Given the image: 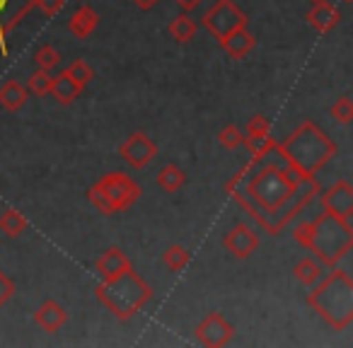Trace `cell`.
<instances>
[{
  "label": "cell",
  "mask_w": 353,
  "mask_h": 348,
  "mask_svg": "<svg viewBox=\"0 0 353 348\" xmlns=\"http://www.w3.org/2000/svg\"><path fill=\"white\" fill-rule=\"evenodd\" d=\"M99 187L107 192V196L112 198V203L117 206V211H126V208H131L133 203L138 201V196H141V187H138L128 174H123V172H112V174L102 177Z\"/></svg>",
  "instance_id": "obj_6"
},
{
  "label": "cell",
  "mask_w": 353,
  "mask_h": 348,
  "mask_svg": "<svg viewBox=\"0 0 353 348\" xmlns=\"http://www.w3.org/2000/svg\"><path fill=\"white\" fill-rule=\"evenodd\" d=\"M218 141L223 143V145L228 147V150H232V147L242 145V141H245V133H242L240 126H235V123H230V126H225L221 131V136H218Z\"/></svg>",
  "instance_id": "obj_29"
},
{
  "label": "cell",
  "mask_w": 353,
  "mask_h": 348,
  "mask_svg": "<svg viewBox=\"0 0 353 348\" xmlns=\"http://www.w3.org/2000/svg\"><path fill=\"white\" fill-rule=\"evenodd\" d=\"M221 46L232 56V59H245V56L254 49V37L247 32V27H240V30H235L228 37H223Z\"/></svg>",
  "instance_id": "obj_15"
},
{
  "label": "cell",
  "mask_w": 353,
  "mask_h": 348,
  "mask_svg": "<svg viewBox=\"0 0 353 348\" xmlns=\"http://www.w3.org/2000/svg\"><path fill=\"white\" fill-rule=\"evenodd\" d=\"M65 73L70 75V78L75 80V83L80 85V88H85V85L90 83V80H92V75H94V70L90 68L88 63H85L83 59H78V61H73V63L68 65V70H65Z\"/></svg>",
  "instance_id": "obj_27"
},
{
  "label": "cell",
  "mask_w": 353,
  "mask_h": 348,
  "mask_svg": "<svg viewBox=\"0 0 353 348\" xmlns=\"http://www.w3.org/2000/svg\"><path fill=\"white\" fill-rule=\"evenodd\" d=\"M27 88H30L32 94H37V97H44V94L51 92V75L49 70H37L34 75H32L30 80H27Z\"/></svg>",
  "instance_id": "obj_26"
},
{
  "label": "cell",
  "mask_w": 353,
  "mask_h": 348,
  "mask_svg": "<svg viewBox=\"0 0 353 348\" xmlns=\"http://www.w3.org/2000/svg\"><path fill=\"white\" fill-rule=\"evenodd\" d=\"M271 123L266 116H261V114H256V116H252L250 121H247V136H256V133H269Z\"/></svg>",
  "instance_id": "obj_31"
},
{
  "label": "cell",
  "mask_w": 353,
  "mask_h": 348,
  "mask_svg": "<svg viewBox=\"0 0 353 348\" xmlns=\"http://www.w3.org/2000/svg\"><path fill=\"white\" fill-rule=\"evenodd\" d=\"M223 245H225V249L230 252L232 256H237V259H247V256L254 254L256 247H259V237H256V232L252 230L250 225H237L228 232L225 240H223Z\"/></svg>",
  "instance_id": "obj_11"
},
{
  "label": "cell",
  "mask_w": 353,
  "mask_h": 348,
  "mask_svg": "<svg viewBox=\"0 0 353 348\" xmlns=\"http://www.w3.org/2000/svg\"><path fill=\"white\" fill-rule=\"evenodd\" d=\"M12 295H15V283L0 271V307H3L8 300H12Z\"/></svg>",
  "instance_id": "obj_32"
},
{
  "label": "cell",
  "mask_w": 353,
  "mask_h": 348,
  "mask_svg": "<svg viewBox=\"0 0 353 348\" xmlns=\"http://www.w3.org/2000/svg\"><path fill=\"white\" fill-rule=\"evenodd\" d=\"M310 235H312V223H300V225L293 230L295 242H300V245H303V247H307Z\"/></svg>",
  "instance_id": "obj_34"
},
{
  "label": "cell",
  "mask_w": 353,
  "mask_h": 348,
  "mask_svg": "<svg viewBox=\"0 0 353 348\" xmlns=\"http://www.w3.org/2000/svg\"><path fill=\"white\" fill-rule=\"evenodd\" d=\"M247 145V150H250L252 157H264L269 150H274L276 141L274 138H269V133H256V136H247L245 141H242Z\"/></svg>",
  "instance_id": "obj_23"
},
{
  "label": "cell",
  "mask_w": 353,
  "mask_h": 348,
  "mask_svg": "<svg viewBox=\"0 0 353 348\" xmlns=\"http://www.w3.org/2000/svg\"><path fill=\"white\" fill-rule=\"evenodd\" d=\"M346 3H351V0H346Z\"/></svg>",
  "instance_id": "obj_37"
},
{
  "label": "cell",
  "mask_w": 353,
  "mask_h": 348,
  "mask_svg": "<svg viewBox=\"0 0 353 348\" xmlns=\"http://www.w3.org/2000/svg\"><path fill=\"white\" fill-rule=\"evenodd\" d=\"M97 22H99L97 12H94L90 6H83V8H78V12H75L73 17H70L68 27L78 39H88V37L94 32V27H97Z\"/></svg>",
  "instance_id": "obj_17"
},
{
  "label": "cell",
  "mask_w": 353,
  "mask_h": 348,
  "mask_svg": "<svg viewBox=\"0 0 353 348\" xmlns=\"http://www.w3.org/2000/svg\"><path fill=\"white\" fill-rule=\"evenodd\" d=\"M184 182H187V174H184L176 165L162 167L160 174H157V187L165 189V192H170V194L179 192V189L184 187Z\"/></svg>",
  "instance_id": "obj_20"
},
{
  "label": "cell",
  "mask_w": 353,
  "mask_h": 348,
  "mask_svg": "<svg viewBox=\"0 0 353 348\" xmlns=\"http://www.w3.org/2000/svg\"><path fill=\"white\" fill-rule=\"evenodd\" d=\"M279 150L290 167L314 177L336 155V143L314 121H303L283 143H279Z\"/></svg>",
  "instance_id": "obj_1"
},
{
  "label": "cell",
  "mask_w": 353,
  "mask_h": 348,
  "mask_svg": "<svg viewBox=\"0 0 353 348\" xmlns=\"http://www.w3.org/2000/svg\"><path fill=\"white\" fill-rule=\"evenodd\" d=\"M133 6L136 8H141V10H150V8H155L160 0H131Z\"/></svg>",
  "instance_id": "obj_35"
},
{
  "label": "cell",
  "mask_w": 353,
  "mask_h": 348,
  "mask_svg": "<svg viewBox=\"0 0 353 348\" xmlns=\"http://www.w3.org/2000/svg\"><path fill=\"white\" fill-rule=\"evenodd\" d=\"M63 6H65L63 0H37V8H39L46 17L59 15V12L63 10Z\"/></svg>",
  "instance_id": "obj_33"
},
{
  "label": "cell",
  "mask_w": 353,
  "mask_h": 348,
  "mask_svg": "<svg viewBox=\"0 0 353 348\" xmlns=\"http://www.w3.org/2000/svg\"><path fill=\"white\" fill-rule=\"evenodd\" d=\"M94 295H97V300L114 314V317L126 322V319H131L133 314L152 298V288L131 266V269L114 276V278H104L102 283L97 285Z\"/></svg>",
  "instance_id": "obj_3"
},
{
  "label": "cell",
  "mask_w": 353,
  "mask_h": 348,
  "mask_svg": "<svg viewBox=\"0 0 353 348\" xmlns=\"http://www.w3.org/2000/svg\"><path fill=\"white\" fill-rule=\"evenodd\" d=\"M232 334H235L232 324L228 322V319L223 317V314L211 312V314H208V317L203 319V322L196 327L194 336H196V341H199V343H203V346L223 348V346H228V343L232 341Z\"/></svg>",
  "instance_id": "obj_8"
},
{
  "label": "cell",
  "mask_w": 353,
  "mask_h": 348,
  "mask_svg": "<svg viewBox=\"0 0 353 348\" xmlns=\"http://www.w3.org/2000/svg\"><path fill=\"white\" fill-rule=\"evenodd\" d=\"M59 61H61V56H59V51H56L54 46H41V49L37 51V56H34V63L39 65L41 70L56 68V65H59Z\"/></svg>",
  "instance_id": "obj_28"
},
{
  "label": "cell",
  "mask_w": 353,
  "mask_h": 348,
  "mask_svg": "<svg viewBox=\"0 0 353 348\" xmlns=\"http://www.w3.org/2000/svg\"><path fill=\"white\" fill-rule=\"evenodd\" d=\"M314 3H317V0H314Z\"/></svg>",
  "instance_id": "obj_38"
},
{
  "label": "cell",
  "mask_w": 353,
  "mask_h": 348,
  "mask_svg": "<svg viewBox=\"0 0 353 348\" xmlns=\"http://www.w3.org/2000/svg\"><path fill=\"white\" fill-rule=\"evenodd\" d=\"M162 259H165L167 269L174 271V274H179V271L187 269V264H189V252L184 249V247H179V245H172L170 249H167L165 254H162Z\"/></svg>",
  "instance_id": "obj_24"
},
{
  "label": "cell",
  "mask_w": 353,
  "mask_h": 348,
  "mask_svg": "<svg viewBox=\"0 0 353 348\" xmlns=\"http://www.w3.org/2000/svg\"><path fill=\"white\" fill-rule=\"evenodd\" d=\"M65 322H68V312H65L56 300H46V303L34 312V324L49 334H56Z\"/></svg>",
  "instance_id": "obj_12"
},
{
  "label": "cell",
  "mask_w": 353,
  "mask_h": 348,
  "mask_svg": "<svg viewBox=\"0 0 353 348\" xmlns=\"http://www.w3.org/2000/svg\"><path fill=\"white\" fill-rule=\"evenodd\" d=\"M88 196H90V201H92V206L97 208L99 213H104V216H114V213H117V206H114L112 198L107 196V192H104V189L99 187V182L94 184L92 189H90Z\"/></svg>",
  "instance_id": "obj_25"
},
{
  "label": "cell",
  "mask_w": 353,
  "mask_h": 348,
  "mask_svg": "<svg viewBox=\"0 0 353 348\" xmlns=\"http://www.w3.org/2000/svg\"><path fill=\"white\" fill-rule=\"evenodd\" d=\"M155 155H157V145L145 136V133H133V136L121 145V157L131 167H136V170L148 167Z\"/></svg>",
  "instance_id": "obj_10"
},
{
  "label": "cell",
  "mask_w": 353,
  "mask_h": 348,
  "mask_svg": "<svg viewBox=\"0 0 353 348\" xmlns=\"http://www.w3.org/2000/svg\"><path fill=\"white\" fill-rule=\"evenodd\" d=\"M353 247V223L336 218L332 213H324L312 223L307 249L314 252L324 266H334L351 252Z\"/></svg>",
  "instance_id": "obj_4"
},
{
  "label": "cell",
  "mask_w": 353,
  "mask_h": 348,
  "mask_svg": "<svg viewBox=\"0 0 353 348\" xmlns=\"http://www.w3.org/2000/svg\"><path fill=\"white\" fill-rule=\"evenodd\" d=\"M201 22H203V27L221 41L223 37H228L230 32L240 30V27H247V15L232 3V0H218L216 6L203 15Z\"/></svg>",
  "instance_id": "obj_5"
},
{
  "label": "cell",
  "mask_w": 353,
  "mask_h": 348,
  "mask_svg": "<svg viewBox=\"0 0 353 348\" xmlns=\"http://www.w3.org/2000/svg\"><path fill=\"white\" fill-rule=\"evenodd\" d=\"M170 34L174 37L179 44H187L194 34H196V22L189 15H179L170 22Z\"/></svg>",
  "instance_id": "obj_22"
},
{
  "label": "cell",
  "mask_w": 353,
  "mask_h": 348,
  "mask_svg": "<svg viewBox=\"0 0 353 348\" xmlns=\"http://www.w3.org/2000/svg\"><path fill=\"white\" fill-rule=\"evenodd\" d=\"M307 295V305L336 331L351 327L353 322V280L348 271L336 269Z\"/></svg>",
  "instance_id": "obj_2"
},
{
  "label": "cell",
  "mask_w": 353,
  "mask_h": 348,
  "mask_svg": "<svg viewBox=\"0 0 353 348\" xmlns=\"http://www.w3.org/2000/svg\"><path fill=\"white\" fill-rule=\"evenodd\" d=\"M307 22L319 34H327V32H332L341 22V12L334 6H329V3H324V0H317L312 10L307 12Z\"/></svg>",
  "instance_id": "obj_13"
},
{
  "label": "cell",
  "mask_w": 353,
  "mask_h": 348,
  "mask_svg": "<svg viewBox=\"0 0 353 348\" xmlns=\"http://www.w3.org/2000/svg\"><path fill=\"white\" fill-rule=\"evenodd\" d=\"M27 102V90L22 88L17 80H8L6 85H0V107L8 112H20Z\"/></svg>",
  "instance_id": "obj_18"
},
{
  "label": "cell",
  "mask_w": 353,
  "mask_h": 348,
  "mask_svg": "<svg viewBox=\"0 0 353 348\" xmlns=\"http://www.w3.org/2000/svg\"><path fill=\"white\" fill-rule=\"evenodd\" d=\"M37 8V0H0V54H8V34Z\"/></svg>",
  "instance_id": "obj_7"
},
{
  "label": "cell",
  "mask_w": 353,
  "mask_h": 348,
  "mask_svg": "<svg viewBox=\"0 0 353 348\" xmlns=\"http://www.w3.org/2000/svg\"><path fill=\"white\" fill-rule=\"evenodd\" d=\"M322 206H324V213H332V216L343 218V221H351L353 218V187L346 182V179L336 182L329 192H324Z\"/></svg>",
  "instance_id": "obj_9"
},
{
  "label": "cell",
  "mask_w": 353,
  "mask_h": 348,
  "mask_svg": "<svg viewBox=\"0 0 353 348\" xmlns=\"http://www.w3.org/2000/svg\"><path fill=\"white\" fill-rule=\"evenodd\" d=\"M80 92H83V88H80V85L75 83L65 70L61 75H56V78H51V94H54L63 107L73 104L75 99L80 97Z\"/></svg>",
  "instance_id": "obj_16"
},
{
  "label": "cell",
  "mask_w": 353,
  "mask_h": 348,
  "mask_svg": "<svg viewBox=\"0 0 353 348\" xmlns=\"http://www.w3.org/2000/svg\"><path fill=\"white\" fill-rule=\"evenodd\" d=\"M199 3H201V0H176V6L182 8V10H194V8L199 6Z\"/></svg>",
  "instance_id": "obj_36"
},
{
  "label": "cell",
  "mask_w": 353,
  "mask_h": 348,
  "mask_svg": "<svg viewBox=\"0 0 353 348\" xmlns=\"http://www.w3.org/2000/svg\"><path fill=\"white\" fill-rule=\"evenodd\" d=\"M293 274H295V278H298L300 283L314 285V283H319V280H322V274H324L322 261H314V259H310V256H307V259H300L298 264H295Z\"/></svg>",
  "instance_id": "obj_19"
},
{
  "label": "cell",
  "mask_w": 353,
  "mask_h": 348,
  "mask_svg": "<svg viewBox=\"0 0 353 348\" xmlns=\"http://www.w3.org/2000/svg\"><path fill=\"white\" fill-rule=\"evenodd\" d=\"M27 227V218L22 216L17 208H6L0 216V232H6L8 237H20Z\"/></svg>",
  "instance_id": "obj_21"
},
{
  "label": "cell",
  "mask_w": 353,
  "mask_h": 348,
  "mask_svg": "<svg viewBox=\"0 0 353 348\" xmlns=\"http://www.w3.org/2000/svg\"><path fill=\"white\" fill-rule=\"evenodd\" d=\"M332 116L336 119L339 123H348V121H351V119H353L351 99H348V97L336 99V102H334V107H332Z\"/></svg>",
  "instance_id": "obj_30"
},
{
  "label": "cell",
  "mask_w": 353,
  "mask_h": 348,
  "mask_svg": "<svg viewBox=\"0 0 353 348\" xmlns=\"http://www.w3.org/2000/svg\"><path fill=\"white\" fill-rule=\"evenodd\" d=\"M126 269H131V261H128V256L119 247H109L97 261V271L102 278H114V276L123 274Z\"/></svg>",
  "instance_id": "obj_14"
}]
</instances>
